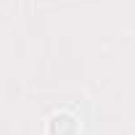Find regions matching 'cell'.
Segmentation results:
<instances>
[{
	"label": "cell",
	"mask_w": 135,
	"mask_h": 135,
	"mask_svg": "<svg viewBox=\"0 0 135 135\" xmlns=\"http://www.w3.org/2000/svg\"><path fill=\"white\" fill-rule=\"evenodd\" d=\"M77 132H80V122L69 111H58L48 122V135H77Z\"/></svg>",
	"instance_id": "cell-1"
}]
</instances>
